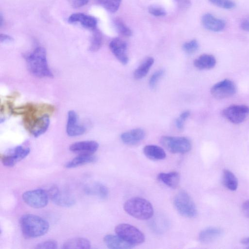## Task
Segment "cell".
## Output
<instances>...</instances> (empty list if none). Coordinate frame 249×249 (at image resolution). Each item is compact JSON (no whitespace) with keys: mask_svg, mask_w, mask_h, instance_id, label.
Wrapping results in <instances>:
<instances>
[{"mask_svg":"<svg viewBox=\"0 0 249 249\" xmlns=\"http://www.w3.org/2000/svg\"><path fill=\"white\" fill-rule=\"evenodd\" d=\"M28 69L33 75L39 78H51L53 74L47 59L46 52L38 46L24 55Z\"/></svg>","mask_w":249,"mask_h":249,"instance_id":"obj_1","label":"cell"},{"mask_svg":"<svg viewBox=\"0 0 249 249\" xmlns=\"http://www.w3.org/2000/svg\"><path fill=\"white\" fill-rule=\"evenodd\" d=\"M24 236L36 238L44 235L49 229V224L43 218L33 214L23 215L19 221Z\"/></svg>","mask_w":249,"mask_h":249,"instance_id":"obj_2","label":"cell"},{"mask_svg":"<svg viewBox=\"0 0 249 249\" xmlns=\"http://www.w3.org/2000/svg\"><path fill=\"white\" fill-rule=\"evenodd\" d=\"M124 211L131 216L141 220H147L153 215L151 204L146 199L135 197L127 200L124 204Z\"/></svg>","mask_w":249,"mask_h":249,"instance_id":"obj_3","label":"cell"},{"mask_svg":"<svg viewBox=\"0 0 249 249\" xmlns=\"http://www.w3.org/2000/svg\"><path fill=\"white\" fill-rule=\"evenodd\" d=\"M174 205L177 211L183 216L193 218L197 215L194 202L185 191H180L176 195L174 199Z\"/></svg>","mask_w":249,"mask_h":249,"instance_id":"obj_4","label":"cell"},{"mask_svg":"<svg viewBox=\"0 0 249 249\" xmlns=\"http://www.w3.org/2000/svg\"><path fill=\"white\" fill-rule=\"evenodd\" d=\"M160 142L162 146L172 153L184 154L190 151L191 141L185 137L163 136Z\"/></svg>","mask_w":249,"mask_h":249,"instance_id":"obj_5","label":"cell"},{"mask_svg":"<svg viewBox=\"0 0 249 249\" xmlns=\"http://www.w3.org/2000/svg\"><path fill=\"white\" fill-rule=\"evenodd\" d=\"M117 235L133 245L141 244L145 240L143 233L136 227L128 224L122 223L115 229Z\"/></svg>","mask_w":249,"mask_h":249,"instance_id":"obj_6","label":"cell"},{"mask_svg":"<svg viewBox=\"0 0 249 249\" xmlns=\"http://www.w3.org/2000/svg\"><path fill=\"white\" fill-rule=\"evenodd\" d=\"M22 197L28 205L37 209L45 207L50 198L48 192L42 189L26 191L22 194Z\"/></svg>","mask_w":249,"mask_h":249,"instance_id":"obj_7","label":"cell"},{"mask_svg":"<svg viewBox=\"0 0 249 249\" xmlns=\"http://www.w3.org/2000/svg\"><path fill=\"white\" fill-rule=\"evenodd\" d=\"M30 149L27 146L18 145L8 150L0 156L2 164L7 167H13L17 162L25 158L29 154Z\"/></svg>","mask_w":249,"mask_h":249,"instance_id":"obj_8","label":"cell"},{"mask_svg":"<svg viewBox=\"0 0 249 249\" xmlns=\"http://www.w3.org/2000/svg\"><path fill=\"white\" fill-rule=\"evenodd\" d=\"M222 116L233 124L243 122L249 116V107L243 105H234L224 108Z\"/></svg>","mask_w":249,"mask_h":249,"instance_id":"obj_9","label":"cell"},{"mask_svg":"<svg viewBox=\"0 0 249 249\" xmlns=\"http://www.w3.org/2000/svg\"><path fill=\"white\" fill-rule=\"evenodd\" d=\"M236 87L232 81L224 79L214 84L211 89V93L216 99H222L234 95Z\"/></svg>","mask_w":249,"mask_h":249,"instance_id":"obj_10","label":"cell"},{"mask_svg":"<svg viewBox=\"0 0 249 249\" xmlns=\"http://www.w3.org/2000/svg\"><path fill=\"white\" fill-rule=\"evenodd\" d=\"M48 194L52 201L58 206L69 207L75 203V199L72 196L57 187H52Z\"/></svg>","mask_w":249,"mask_h":249,"instance_id":"obj_11","label":"cell"},{"mask_svg":"<svg viewBox=\"0 0 249 249\" xmlns=\"http://www.w3.org/2000/svg\"><path fill=\"white\" fill-rule=\"evenodd\" d=\"M109 46L112 53L121 64L125 65L128 63L127 45L124 40L120 38H115L110 41Z\"/></svg>","mask_w":249,"mask_h":249,"instance_id":"obj_12","label":"cell"},{"mask_svg":"<svg viewBox=\"0 0 249 249\" xmlns=\"http://www.w3.org/2000/svg\"><path fill=\"white\" fill-rule=\"evenodd\" d=\"M86 131V127L78 122L77 114L73 110H70L68 113L66 132L70 137H76L83 135Z\"/></svg>","mask_w":249,"mask_h":249,"instance_id":"obj_13","label":"cell"},{"mask_svg":"<svg viewBox=\"0 0 249 249\" xmlns=\"http://www.w3.org/2000/svg\"><path fill=\"white\" fill-rule=\"evenodd\" d=\"M68 21L70 23H79L84 28L92 31L96 29L97 25V20L95 17L81 13L71 15Z\"/></svg>","mask_w":249,"mask_h":249,"instance_id":"obj_14","label":"cell"},{"mask_svg":"<svg viewBox=\"0 0 249 249\" xmlns=\"http://www.w3.org/2000/svg\"><path fill=\"white\" fill-rule=\"evenodd\" d=\"M98 147V143L94 141H83L72 143L69 149L71 152L78 155H92Z\"/></svg>","mask_w":249,"mask_h":249,"instance_id":"obj_15","label":"cell"},{"mask_svg":"<svg viewBox=\"0 0 249 249\" xmlns=\"http://www.w3.org/2000/svg\"><path fill=\"white\" fill-rule=\"evenodd\" d=\"M145 136L144 130L137 128L123 133L121 135V139L125 144L134 145L142 141Z\"/></svg>","mask_w":249,"mask_h":249,"instance_id":"obj_16","label":"cell"},{"mask_svg":"<svg viewBox=\"0 0 249 249\" xmlns=\"http://www.w3.org/2000/svg\"><path fill=\"white\" fill-rule=\"evenodd\" d=\"M201 22L203 26L207 30L213 32H220L225 27V22L213 15L207 13L203 15Z\"/></svg>","mask_w":249,"mask_h":249,"instance_id":"obj_17","label":"cell"},{"mask_svg":"<svg viewBox=\"0 0 249 249\" xmlns=\"http://www.w3.org/2000/svg\"><path fill=\"white\" fill-rule=\"evenodd\" d=\"M104 241L108 248L112 249H131L135 246L118 235L107 234L104 237Z\"/></svg>","mask_w":249,"mask_h":249,"instance_id":"obj_18","label":"cell"},{"mask_svg":"<svg viewBox=\"0 0 249 249\" xmlns=\"http://www.w3.org/2000/svg\"><path fill=\"white\" fill-rule=\"evenodd\" d=\"M223 233L222 230L217 227H209L203 230L199 234V240L202 243H211L219 237Z\"/></svg>","mask_w":249,"mask_h":249,"instance_id":"obj_19","label":"cell"},{"mask_svg":"<svg viewBox=\"0 0 249 249\" xmlns=\"http://www.w3.org/2000/svg\"><path fill=\"white\" fill-rule=\"evenodd\" d=\"M214 56L209 54H203L194 61V65L199 70H209L213 68L216 64Z\"/></svg>","mask_w":249,"mask_h":249,"instance_id":"obj_20","label":"cell"},{"mask_svg":"<svg viewBox=\"0 0 249 249\" xmlns=\"http://www.w3.org/2000/svg\"><path fill=\"white\" fill-rule=\"evenodd\" d=\"M145 156L152 160H161L166 157L164 150L160 146L156 145H147L143 149Z\"/></svg>","mask_w":249,"mask_h":249,"instance_id":"obj_21","label":"cell"},{"mask_svg":"<svg viewBox=\"0 0 249 249\" xmlns=\"http://www.w3.org/2000/svg\"><path fill=\"white\" fill-rule=\"evenodd\" d=\"M158 179L167 186L175 189L179 185L180 177L177 172L160 173L158 175Z\"/></svg>","mask_w":249,"mask_h":249,"instance_id":"obj_22","label":"cell"},{"mask_svg":"<svg viewBox=\"0 0 249 249\" xmlns=\"http://www.w3.org/2000/svg\"><path fill=\"white\" fill-rule=\"evenodd\" d=\"M84 190L87 194L95 196L102 199L106 198L108 195L106 186L99 182L93 183L85 187Z\"/></svg>","mask_w":249,"mask_h":249,"instance_id":"obj_23","label":"cell"},{"mask_svg":"<svg viewBox=\"0 0 249 249\" xmlns=\"http://www.w3.org/2000/svg\"><path fill=\"white\" fill-rule=\"evenodd\" d=\"M96 160V158L93 154H80L67 162L65 166L67 168H75L86 164L94 162Z\"/></svg>","mask_w":249,"mask_h":249,"instance_id":"obj_24","label":"cell"},{"mask_svg":"<svg viewBox=\"0 0 249 249\" xmlns=\"http://www.w3.org/2000/svg\"><path fill=\"white\" fill-rule=\"evenodd\" d=\"M90 241L85 238H74L66 241L63 245V249H89Z\"/></svg>","mask_w":249,"mask_h":249,"instance_id":"obj_25","label":"cell"},{"mask_svg":"<svg viewBox=\"0 0 249 249\" xmlns=\"http://www.w3.org/2000/svg\"><path fill=\"white\" fill-rule=\"evenodd\" d=\"M154 62L152 57L147 58L135 71L134 77L137 80L142 79L148 73Z\"/></svg>","mask_w":249,"mask_h":249,"instance_id":"obj_26","label":"cell"},{"mask_svg":"<svg viewBox=\"0 0 249 249\" xmlns=\"http://www.w3.org/2000/svg\"><path fill=\"white\" fill-rule=\"evenodd\" d=\"M222 182L230 190L235 191L238 187V180L235 176L230 170L225 169L223 172Z\"/></svg>","mask_w":249,"mask_h":249,"instance_id":"obj_27","label":"cell"},{"mask_svg":"<svg viewBox=\"0 0 249 249\" xmlns=\"http://www.w3.org/2000/svg\"><path fill=\"white\" fill-rule=\"evenodd\" d=\"M89 50L92 52L98 51L101 47L103 43V36L100 31L96 29L93 31Z\"/></svg>","mask_w":249,"mask_h":249,"instance_id":"obj_28","label":"cell"},{"mask_svg":"<svg viewBox=\"0 0 249 249\" xmlns=\"http://www.w3.org/2000/svg\"><path fill=\"white\" fill-rule=\"evenodd\" d=\"M100 4L110 13L116 12L122 0H98Z\"/></svg>","mask_w":249,"mask_h":249,"instance_id":"obj_29","label":"cell"},{"mask_svg":"<svg viewBox=\"0 0 249 249\" xmlns=\"http://www.w3.org/2000/svg\"><path fill=\"white\" fill-rule=\"evenodd\" d=\"M115 25L119 32L122 35L125 36H130L132 35V32L120 19L117 18L114 20Z\"/></svg>","mask_w":249,"mask_h":249,"instance_id":"obj_30","label":"cell"},{"mask_svg":"<svg viewBox=\"0 0 249 249\" xmlns=\"http://www.w3.org/2000/svg\"><path fill=\"white\" fill-rule=\"evenodd\" d=\"M199 48V44L196 39L184 43L182 46V49L184 52L188 54L195 53Z\"/></svg>","mask_w":249,"mask_h":249,"instance_id":"obj_31","label":"cell"},{"mask_svg":"<svg viewBox=\"0 0 249 249\" xmlns=\"http://www.w3.org/2000/svg\"><path fill=\"white\" fill-rule=\"evenodd\" d=\"M214 5L225 9H231L235 7V3L231 0H209Z\"/></svg>","mask_w":249,"mask_h":249,"instance_id":"obj_32","label":"cell"},{"mask_svg":"<svg viewBox=\"0 0 249 249\" xmlns=\"http://www.w3.org/2000/svg\"><path fill=\"white\" fill-rule=\"evenodd\" d=\"M164 73V70L160 69L153 73L149 80V85L151 88L156 87L159 79L163 76Z\"/></svg>","mask_w":249,"mask_h":249,"instance_id":"obj_33","label":"cell"},{"mask_svg":"<svg viewBox=\"0 0 249 249\" xmlns=\"http://www.w3.org/2000/svg\"><path fill=\"white\" fill-rule=\"evenodd\" d=\"M190 112L188 110L182 112L176 120L175 124L179 130H182L184 128V122L190 116Z\"/></svg>","mask_w":249,"mask_h":249,"instance_id":"obj_34","label":"cell"},{"mask_svg":"<svg viewBox=\"0 0 249 249\" xmlns=\"http://www.w3.org/2000/svg\"><path fill=\"white\" fill-rule=\"evenodd\" d=\"M36 248L41 249H54L57 248V243L54 240H48L38 244Z\"/></svg>","mask_w":249,"mask_h":249,"instance_id":"obj_35","label":"cell"},{"mask_svg":"<svg viewBox=\"0 0 249 249\" xmlns=\"http://www.w3.org/2000/svg\"><path fill=\"white\" fill-rule=\"evenodd\" d=\"M148 12L155 17H163L166 15L165 10L162 7L156 5H151L148 8Z\"/></svg>","mask_w":249,"mask_h":249,"instance_id":"obj_36","label":"cell"},{"mask_svg":"<svg viewBox=\"0 0 249 249\" xmlns=\"http://www.w3.org/2000/svg\"><path fill=\"white\" fill-rule=\"evenodd\" d=\"M68 1L72 7L77 8L86 5L89 0H68Z\"/></svg>","mask_w":249,"mask_h":249,"instance_id":"obj_37","label":"cell"},{"mask_svg":"<svg viewBox=\"0 0 249 249\" xmlns=\"http://www.w3.org/2000/svg\"><path fill=\"white\" fill-rule=\"evenodd\" d=\"M178 7L186 9L190 7L191 2L190 0H175Z\"/></svg>","mask_w":249,"mask_h":249,"instance_id":"obj_38","label":"cell"},{"mask_svg":"<svg viewBox=\"0 0 249 249\" xmlns=\"http://www.w3.org/2000/svg\"><path fill=\"white\" fill-rule=\"evenodd\" d=\"M0 39L1 43L10 42L13 40V38L10 36L2 34H0Z\"/></svg>","mask_w":249,"mask_h":249,"instance_id":"obj_39","label":"cell"},{"mask_svg":"<svg viewBox=\"0 0 249 249\" xmlns=\"http://www.w3.org/2000/svg\"><path fill=\"white\" fill-rule=\"evenodd\" d=\"M242 211L246 216L249 217V200L245 201L243 204Z\"/></svg>","mask_w":249,"mask_h":249,"instance_id":"obj_40","label":"cell"},{"mask_svg":"<svg viewBox=\"0 0 249 249\" xmlns=\"http://www.w3.org/2000/svg\"><path fill=\"white\" fill-rule=\"evenodd\" d=\"M241 27L244 31L249 32V20L243 21L241 24Z\"/></svg>","mask_w":249,"mask_h":249,"instance_id":"obj_41","label":"cell"},{"mask_svg":"<svg viewBox=\"0 0 249 249\" xmlns=\"http://www.w3.org/2000/svg\"><path fill=\"white\" fill-rule=\"evenodd\" d=\"M241 243L244 244L249 245V237L243 239L241 240Z\"/></svg>","mask_w":249,"mask_h":249,"instance_id":"obj_42","label":"cell"}]
</instances>
